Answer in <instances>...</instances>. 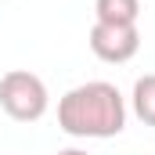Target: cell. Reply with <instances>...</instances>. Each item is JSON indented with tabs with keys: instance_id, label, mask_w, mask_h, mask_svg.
Instances as JSON below:
<instances>
[{
	"instance_id": "cell-4",
	"label": "cell",
	"mask_w": 155,
	"mask_h": 155,
	"mask_svg": "<svg viewBox=\"0 0 155 155\" xmlns=\"http://www.w3.org/2000/svg\"><path fill=\"white\" fill-rule=\"evenodd\" d=\"M141 0H94V22L108 25H137Z\"/></svg>"
},
{
	"instance_id": "cell-2",
	"label": "cell",
	"mask_w": 155,
	"mask_h": 155,
	"mask_svg": "<svg viewBox=\"0 0 155 155\" xmlns=\"http://www.w3.org/2000/svg\"><path fill=\"white\" fill-rule=\"evenodd\" d=\"M0 108L15 123H36L51 108L47 83L29 69H11L0 76Z\"/></svg>"
},
{
	"instance_id": "cell-5",
	"label": "cell",
	"mask_w": 155,
	"mask_h": 155,
	"mask_svg": "<svg viewBox=\"0 0 155 155\" xmlns=\"http://www.w3.org/2000/svg\"><path fill=\"white\" fill-rule=\"evenodd\" d=\"M130 108H134V116L141 119L144 126H155V72H144V76L134 83Z\"/></svg>"
},
{
	"instance_id": "cell-6",
	"label": "cell",
	"mask_w": 155,
	"mask_h": 155,
	"mask_svg": "<svg viewBox=\"0 0 155 155\" xmlns=\"http://www.w3.org/2000/svg\"><path fill=\"white\" fill-rule=\"evenodd\" d=\"M54 155H90V152H83V148H61V152H54Z\"/></svg>"
},
{
	"instance_id": "cell-3",
	"label": "cell",
	"mask_w": 155,
	"mask_h": 155,
	"mask_svg": "<svg viewBox=\"0 0 155 155\" xmlns=\"http://www.w3.org/2000/svg\"><path fill=\"white\" fill-rule=\"evenodd\" d=\"M90 51L94 58L108 61V65H123L141 51V29L137 25H108V22H94L90 25Z\"/></svg>"
},
{
	"instance_id": "cell-1",
	"label": "cell",
	"mask_w": 155,
	"mask_h": 155,
	"mask_svg": "<svg viewBox=\"0 0 155 155\" xmlns=\"http://www.w3.org/2000/svg\"><path fill=\"white\" fill-rule=\"evenodd\" d=\"M58 126L69 137H94V141L119 137L126 126V97L108 79L79 83L65 90L58 101Z\"/></svg>"
}]
</instances>
